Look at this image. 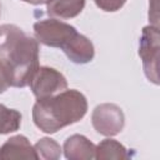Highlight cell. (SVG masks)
<instances>
[{
    "instance_id": "1",
    "label": "cell",
    "mask_w": 160,
    "mask_h": 160,
    "mask_svg": "<svg viewBox=\"0 0 160 160\" xmlns=\"http://www.w3.org/2000/svg\"><path fill=\"white\" fill-rule=\"evenodd\" d=\"M0 58L6 64L10 85L25 88L39 69V42L14 24L0 26Z\"/></svg>"
},
{
    "instance_id": "2",
    "label": "cell",
    "mask_w": 160,
    "mask_h": 160,
    "mask_svg": "<svg viewBox=\"0 0 160 160\" xmlns=\"http://www.w3.org/2000/svg\"><path fill=\"white\" fill-rule=\"evenodd\" d=\"M88 111V101L82 92L70 89L54 96L38 99L32 106L34 124L46 134L80 121Z\"/></svg>"
},
{
    "instance_id": "3",
    "label": "cell",
    "mask_w": 160,
    "mask_h": 160,
    "mask_svg": "<svg viewBox=\"0 0 160 160\" xmlns=\"http://www.w3.org/2000/svg\"><path fill=\"white\" fill-rule=\"evenodd\" d=\"M159 28L154 25L145 26L139 41V55L142 60V68L149 81L159 85Z\"/></svg>"
},
{
    "instance_id": "4",
    "label": "cell",
    "mask_w": 160,
    "mask_h": 160,
    "mask_svg": "<svg viewBox=\"0 0 160 160\" xmlns=\"http://www.w3.org/2000/svg\"><path fill=\"white\" fill-rule=\"evenodd\" d=\"M76 32L72 25L54 18L34 24V34L38 42L50 48H62Z\"/></svg>"
},
{
    "instance_id": "5",
    "label": "cell",
    "mask_w": 160,
    "mask_h": 160,
    "mask_svg": "<svg viewBox=\"0 0 160 160\" xmlns=\"http://www.w3.org/2000/svg\"><path fill=\"white\" fill-rule=\"evenodd\" d=\"M29 85L36 99L50 98L68 89L65 76L49 66H39Z\"/></svg>"
},
{
    "instance_id": "6",
    "label": "cell",
    "mask_w": 160,
    "mask_h": 160,
    "mask_svg": "<svg viewBox=\"0 0 160 160\" xmlns=\"http://www.w3.org/2000/svg\"><path fill=\"white\" fill-rule=\"evenodd\" d=\"M91 122L94 129L104 136L118 135L125 125V116L122 110L115 104H100L91 114Z\"/></svg>"
},
{
    "instance_id": "7",
    "label": "cell",
    "mask_w": 160,
    "mask_h": 160,
    "mask_svg": "<svg viewBox=\"0 0 160 160\" xmlns=\"http://www.w3.org/2000/svg\"><path fill=\"white\" fill-rule=\"evenodd\" d=\"M61 49L69 58V60L75 64L90 62L95 55L92 42L85 35H81L79 32H76Z\"/></svg>"
},
{
    "instance_id": "8",
    "label": "cell",
    "mask_w": 160,
    "mask_h": 160,
    "mask_svg": "<svg viewBox=\"0 0 160 160\" xmlns=\"http://www.w3.org/2000/svg\"><path fill=\"white\" fill-rule=\"evenodd\" d=\"M96 145L86 136L74 134L64 142V155L69 160H90L95 159Z\"/></svg>"
},
{
    "instance_id": "9",
    "label": "cell",
    "mask_w": 160,
    "mask_h": 160,
    "mask_svg": "<svg viewBox=\"0 0 160 160\" xmlns=\"http://www.w3.org/2000/svg\"><path fill=\"white\" fill-rule=\"evenodd\" d=\"M8 159H38V155L26 136L16 135L0 146V160Z\"/></svg>"
},
{
    "instance_id": "10",
    "label": "cell",
    "mask_w": 160,
    "mask_h": 160,
    "mask_svg": "<svg viewBox=\"0 0 160 160\" xmlns=\"http://www.w3.org/2000/svg\"><path fill=\"white\" fill-rule=\"evenodd\" d=\"M85 8V0H50L46 4V12L54 19H72Z\"/></svg>"
},
{
    "instance_id": "11",
    "label": "cell",
    "mask_w": 160,
    "mask_h": 160,
    "mask_svg": "<svg viewBox=\"0 0 160 160\" xmlns=\"http://www.w3.org/2000/svg\"><path fill=\"white\" fill-rule=\"evenodd\" d=\"M130 158L128 150L122 144L114 139L102 140L95 150V159H128Z\"/></svg>"
},
{
    "instance_id": "12",
    "label": "cell",
    "mask_w": 160,
    "mask_h": 160,
    "mask_svg": "<svg viewBox=\"0 0 160 160\" xmlns=\"http://www.w3.org/2000/svg\"><path fill=\"white\" fill-rule=\"evenodd\" d=\"M21 124V114L15 109H9L0 104V135L10 134L19 130Z\"/></svg>"
},
{
    "instance_id": "13",
    "label": "cell",
    "mask_w": 160,
    "mask_h": 160,
    "mask_svg": "<svg viewBox=\"0 0 160 160\" xmlns=\"http://www.w3.org/2000/svg\"><path fill=\"white\" fill-rule=\"evenodd\" d=\"M38 159H45V160H56L61 155V148L60 145L50 138H42L40 139L35 146H34Z\"/></svg>"
},
{
    "instance_id": "14",
    "label": "cell",
    "mask_w": 160,
    "mask_h": 160,
    "mask_svg": "<svg viewBox=\"0 0 160 160\" xmlns=\"http://www.w3.org/2000/svg\"><path fill=\"white\" fill-rule=\"evenodd\" d=\"M94 2L99 9L108 12H114L120 10L125 5L126 0H94Z\"/></svg>"
},
{
    "instance_id": "15",
    "label": "cell",
    "mask_w": 160,
    "mask_h": 160,
    "mask_svg": "<svg viewBox=\"0 0 160 160\" xmlns=\"http://www.w3.org/2000/svg\"><path fill=\"white\" fill-rule=\"evenodd\" d=\"M10 85V76L6 68V64L0 59V94L5 92Z\"/></svg>"
},
{
    "instance_id": "16",
    "label": "cell",
    "mask_w": 160,
    "mask_h": 160,
    "mask_svg": "<svg viewBox=\"0 0 160 160\" xmlns=\"http://www.w3.org/2000/svg\"><path fill=\"white\" fill-rule=\"evenodd\" d=\"M149 20L154 26L159 24V0H149Z\"/></svg>"
},
{
    "instance_id": "17",
    "label": "cell",
    "mask_w": 160,
    "mask_h": 160,
    "mask_svg": "<svg viewBox=\"0 0 160 160\" xmlns=\"http://www.w3.org/2000/svg\"><path fill=\"white\" fill-rule=\"evenodd\" d=\"M21 1H25L31 5H42V4H48L50 0H21Z\"/></svg>"
},
{
    "instance_id": "18",
    "label": "cell",
    "mask_w": 160,
    "mask_h": 160,
    "mask_svg": "<svg viewBox=\"0 0 160 160\" xmlns=\"http://www.w3.org/2000/svg\"><path fill=\"white\" fill-rule=\"evenodd\" d=\"M0 12H1V6H0Z\"/></svg>"
}]
</instances>
